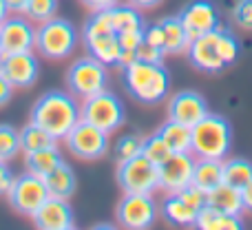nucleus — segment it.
<instances>
[{"label": "nucleus", "instance_id": "a19ab883", "mask_svg": "<svg viewBox=\"0 0 252 230\" xmlns=\"http://www.w3.org/2000/svg\"><path fill=\"white\" fill-rule=\"evenodd\" d=\"M13 91H16V89L11 87V82H9V80L0 73V109H2V106H7L9 102H11Z\"/></svg>", "mask_w": 252, "mask_h": 230}, {"label": "nucleus", "instance_id": "412c9836", "mask_svg": "<svg viewBox=\"0 0 252 230\" xmlns=\"http://www.w3.org/2000/svg\"><path fill=\"white\" fill-rule=\"evenodd\" d=\"M195 228H201V230H237V228H244V222H241V215L223 213V210L215 208V206L204 204L199 210H197Z\"/></svg>", "mask_w": 252, "mask_h": 230}, {"label": "nucleus", "instance_id": "aec40b11", "mask_svg": "<svg viewBox=\"0 0 252 230\" xmlns=\"http://www.w3.org/2000/svg\"><path fill=\"white\" fill-rule=\"evenodd\" d=\"M44 184H47L49 197H60V199H71L78 191V177L69 162H62L56 170H51L44 177Z\"/></svg>", "mask_w": 252, "mask_h": 230}, {"label": "nucleus", "instance_id": "473e14b6", "mask_svg": "<svg viewBox=\"0 0 252 230\" xmlns=\"http://www.w3.org/2000/svg\"><path fill=\"white\" fill-rule=\"evenodd\" d=\"M56 13H58V0H29V4L25 9V16L31 22H38V25L44 20H51Z\"/></svg>", "mask_w": 252, "mask_h": 230}, {"label": "nucleus", "instance_id": "a211bd4d", "mask_svg": "<svg viewBox=\"0 0 252 230\" xmlns=\"http://www.w3.org/2000/svg\"><path fill=\"white\" fill-rule=\"evenodd\" d=\"M31 219L40 230H71L75 226V215L69 199L60 197H49Z\"/></svg>", "mask_w": 252, "mask_h": 230}, {"label": "nucleus", "instance_id": "2eb2a0df", "mask_svg": "<svg viewBox=\"0 0 252 230\" xmlns=\"http://www.w3.org/2000/svg\"><path fill=\"white\" fill-rule=\"evenodd\" d=\"M186 58L201 73H219L226 69V62L219 53V29L190 40L186 49Z\"/></svg>", "mask_w": 252, "mask_h": 230}, {"label": "nucleus", "instance_id": "72a5a7b5", "mask_svg": "<svg viewBox=\"0 0 252 230\" xmlns=\"http://www.w3.org/2000/svg\"><path fill=\"white\" fill-rule=\"evenodd\" d=\"M219 53H221L226 66L235 65L237 58H239V42H237V38L230 31L221 29V27H219Z\"/></svg>", "mask_w": 252, "mask_h": 230}, {"label": "nucleus", "instance_id": "37998d69", "mask_svg": "<svg viewBox=\"0 0 252 230\" xmlns=\"http://www.w3.org/2000/svg\"><path fill=\"white\" fill-rule=\"evenodd\" d=\"M128 4H133V7H137L139 11H146V9H155L159 7L164 0H126Z\"/></svg>", "mask_w": 252, "mask_h": 230}, {"label": "nucleus", "instance_id": "7ed1b4c3", "mask_svg": "<svg viewBox=\"0 0 252 230\" xmlns=\"http://www.w3.org/2000/svg\"><path fill=\"white\" fill-rule=\"evenodd\" d=\"M232 148V126L219 113H208L192 126L190 153L197 160H226Z\"/></svg>", "mask_w": 252, "mask_h": 230}, {"label": "nucleus", "instance_id": "c756f323", "mask_svg": "<svg viewBox=\"0 0 252 230\" xmlns=\"http://www.w3.org/2000/svg\"><path fill=\"white\" fill-rule=\"evenodd\" d=\"M20 153V129H16L11 124H0V160L13 162Z\"/></svg>", "mask_w": 252, "mask_h": 230}, {"label": "nucleus", "instance_id": "1a4fd4ad", "mask_svg": "<svg viewBox=\"0 0 252 230\" xmlns=\"http://www.w3.org/2000/svg\"><path fill=\"white\" fill-rule=\"evenodd\" d=\"M115 179L122 193H144L153 195L159 191V166L153 164L148 157L137 155L118 164Z\"/></svg>", "mask_w": 252, "mask_h": 230}, {"label": "nucleus", "instance_id": "a878e982", "mask_svg": "<svg viewBox=\"0 0 252 230\" xmlns=\"http://www.w3.org/2000/svg\"><path fill=\"white\" fill-rule=\"evenodd\" d=\"M206 204L215 206V208L223 210L230 215H241L244 213V199H241V188L230 186V184L221 182L215 191L206 195Z\"/></svg>", "mask_w": 252, "mask_h": 230}, {"label": "nucleus", "instance_id": "e433bc0d", "mask_svg": "<svg viewBox=\"0 0 252 230\" xmlns=\"http://www.w3.org/2000/svg\"><path fill=\"white\" fill-rule=\"evenodd\" d=\"M177 195L182 197V199L186 201V204H190L192 208H197V210H199L201 206L206 204V193H204V191H199V188H197L195 184H188V186L184 188V191H179Z\"/></svg>", "mask_w": 252, "mask_h": 230}, {"label": "nucleus", "instance_id": "49530a36", "mask_svg": "<svg viewBox=\"0 0 252 230\" xmlns=\"http://www.w3.org/2000/svg\"><path fill=\"white\" fill-rule=\"evenodd\" d=\"M9 16V9H7V2L4 0H0V22L4 20V18Z\"/></svg>", "mask_w": 252, "mask_h": 230}, {"label": "nucleus", "instance_id": "393cba45", "mask_svg": "<svg viewBox=\"0 0 252 230\" xmlns=\"http://www.w3.org/2000/svg\"><path fill=\"white\" fill-rule=\"evenodd\" d=\"M109 16L111 22H113V29L118 35L122 33H130V31H144L146 29V22H144V16L137 7L128 2H120L115 7L109 9Z\"/></svg>", "mask_w": 252, "mask_h": 230}, {"label": "nucleus", "instance_id": "2f4dec72", "mask_svg": "<svg viewBox=\"0 0 252 230\" xmlns=\"http://www.w3.org/2000/svg\"><path fill=\"white\" fill-rule=\"evenodd\" d=\"M142 155L148 157V160L153 162V164H164L166 160H168L170 155H173V148L168 146V144L164 142V137H161L159 133H153L148 135V137H144V146H142Z\"/></svg>", "mask_w": 252, "mask_h": 230}, {"label": "nucleus", "instance_id": "9d476101", "mask_svg": "<svg viewBox=\"0 0 252 230\" xmlns=\"http://www.w3.org/2000/svg\"><path fill=\"white\" fill-rule=\"evenodd\" d=\"M4 197H7L9 206L18 215L31 219L35 215V210L49 199V191H47V184H44V177H38V175L27 170V173L13 177Z\"/></svg>", "mask_w": 252, "mask_h": 230}, {"label": "nucleus", "instance_id": "f257e3e1", "mask_svg": "<svg viewBox=\"0 0 252 230\" xmlns=\"http://www.w3.org/2000/svg\"><path fill=\"white\" fill-rule=\"evenodd\" d=\"M29 120L42 126L58 142H62L69 135V131L80 122V100L69 91H60V89L47 91L33 102Z\"/></svg>", "mask_w": 252, "mask_h": 230}, {"label": "nucleus", "instance_id": "cd10ccee", "mask_svg": "<svg viewBox=\"0 0 252 230\" xmlns=\"http://www.w3.org/2000/svg\"><path fill=\"white\" fill-rule=\"evenodd\" d=\"M58 139L51 137L42 126H38L35 122L29 120V124H25L20 129V146L22 153H33L40 151V148H49V146H56Z\"/></svg>", "mask_w": 252, "mask_h": 230}, {"label": "nucleus", "instance_id": "0eeeda50", "mask_svg": "<svg viewBox=\"0 0 252 230\" xmlns=\"http://www.w3.org/2000/svg\"><path fill=\"white\" fill-rule=\"evenodd\" d=\"M109 137L111 135L104 133L102 129L80 120L78 124L69 131V135H66L62 142H64L66 151H69L75 160L97 162V160H104V157L109 155V148H111Z\"/></svg>", "mask_w": 252, "mask_h": 230}, {"label": "nucleus", "instance_id": "ddd939ff", "mask_svg": "<svg viewBox=\"0 0 252 230\" xmlns=\"http://www.w3.org/2000/svg\"><path fill=\"white\" fill-rule=\"evenodd\" d=\"M2 53L35 51V27L25 13H11L0 22Z\"/></svg>", "mask_w": 252, "mask_h": 230}, {"label": "nucleus", "instance_id": "de8ad7c7", "mask_svg": "<svg viewBox=\"0 0 252 230\" xmlns=\"http://www.w3.org/2000/svg\"><path fill=\"white\" fill-rule=\"evenodd\" d=\"M95 228H113V224H95Z\"/></svg>", "mask_w": 252, "mask_h": 230}, {"label": "nucleus", "instance_id": "c03bdc74", "mask_svg": "<svg viewBox=\"0 0 252 230\" xmlns=\"http://www.w3.org/2000/svg\"><path fill=\"white\" fill-rule=\"evenodd\" d=\"M241 199H244V210L252 213V179L246 186H241Z\"/></svg>", "mask_w": 252, "mask_h": 230}, {"label": "nucleus", "instance_id": "58836bf2", "mask_svg": "<svg viewBox=\"0 0 252 230\" xmlns=\"http://www.w3.org/2000/svg\"><path fill=\"white\" fill-rule=\"evenodd\" d=\"M13 170H11V166H9V162H2L0 160V197H4L7 195V191H9V186H11V182H13Z\"/></svg>", "mask_w": 252, "mask_h": 230}, {"label": "nucleus", "instance_id": "4468645a", "mask_svg": "<svg viewBox=\"0 0 252 230\" xmlns=\"http://www.w3.org/2000/svg\"><path fill=\"white\" fill-rule=\"evenodd\" d=\"M210 113L208 109V102L201 93L197 91H177L168 98L166 102V117L173 122H179V124H186V126H195L197 122H201L206 115Z\"/></svg>", "mask_w": 252, "mask_h": 230}, {"label": "nucleus", "instance_id": "6ab92c4d", "mask_svg": "<svg viewBox=\"0 0 252 230\" xmlns=\"http://www.w3.org/2000/svg\"><path fill=\"white\" fill-rule=\"evenodd\" d=\"M159 215L170 224V226L190 228V226H195L197 208H192L190 204H186L177 193H168L159 206Z\"/></svg>", "mask_w": 252, "mask_h": 230}, {"label": "nucleus", "instance_id": "c85d7f7f", "mask_svg": "<svg viewBox=\"0 0 252 230\" xmlns=\"http://www.w3.org/2000/svg\"><path fill=\"white\" fill-rule=\"evenodd\" d=\"M252 179V162L244 157H226L223 160V182L230 186H246Z\"/></svg>", "mask_w": 252, "mask_h": 230}, {"label": "nucleus", "instance_id": "bb28decb", "mask_svg": "<svg viewBox=\"0 0 252 230\" xmlns=\"http://www.w3.org/2000/svg\"><path fill=\"white\" fill-rule=\"evenodd\" d=\"M157 133L164 137V142L173 148V153H188L192 142V129L186 124H179L166 117V122L157 129Z\"/></svg>", "mask_w": 252, "mask_h": 230}, {"label": "nucleus", "instance_id": "20e7f679", "mask_svg": "<svg viewBox=\"0 0 252 230\" xmlns=\"http://www.w3.org/2000/svg\"><path fill=\"white\" fill-rule=\"evenodd\" d=\"M82 44L87 49V53H91L93 58H97L100 62H104L106 66H118L120 53H122V44L113 29L109 9L104 11H93L91 18L84 22L82 27Z\"/></svg>", "mask_w": 252, "mask_h": 230}, {"label": "nucleus", "instance_id": "f3484780", "mask_svg": "<svg viewBox=\"0 0 252 230\" xmlns=\"http://www.w3.org/2000/svg\"><path fill=\"white\" fill-rule=\"evenodd\" d=\"M177 16L182 20L186 33L190 35V40L219 29V13L208 0H192V2L184 4Z\"/></svg>", "mask_w": 252, "mask_h": 230}, {"label": "nucleus", "instance_id": "79ce46f5", "mask_svg": "<svg viewBox=\"0 0 252 230\" xmlns=\"http://www.w3.org/2000/svg\"><path fill=\"white\" fill-rule=\"evenodd\" d=\"M135 60H137V53L130 51V49H122V53H120V60H118V69H126V66L133 65Z\"/></svg>", "mask_w": 252, "mask_h": 230}, {"label": "nucleus", "instance_id": "f03ea898", "mask_svg": "<svg viewBox=\"0 0 252 230\" xmlns=\"http://www.w3.org/2000/svg\"><path fill=\"white\" fill-rule=\"evenodd\" d=\"M122 80L128 96L146 106L164 102L170 91V73L164 66V62L153 65V62L135 60L133 65L122 69Z\"/></svg>", "mask_w": 252, "mask_h": 230}, {"label": "nucleus", "instance_id": "4be33fe9", "mask_svg": "<svg viewBox=\"0 0 252 230\" xmlns=\"http://www.w3.org/2000/svg\"><path fill=\"white\" fill-rule=\"evenodd\" d=\"M161 29H164V51L166 56H182L186 53L188 44H190V35L186 33L179 16H168L159 20Z\"/></svg>", "mask_w": 252, "mask_h": 230}, {"label": "nucleus", "instance_id": "a18cd8bd", "mask_svg": "<svg viewBox=\"0 0 252 230\" xmlns=\"http://www.w3.org/2000/svg\"><path fill=\"white\" fill-rule=\"evenodd\" d=\"M7 2V9L9 13H25L27 4H29V0H4Z\"/></svg>", "mask_w": 252, "mask_h": 230}, {"label": "nucleus", "instance_id": "423d86ee", "mask_svg": "<svg viewBox=\"0 0 252 230\" xmlns=\"http://www.w3.org/2000/svg\"><path fill=\"white\" fill-rule=\"evenodd\" d=\"M64 82L71 96H75L80 102L89 100L109 87V66L93 58L91 53H87V56L75 58L69 65Z\"/></svg>", "mask_w": 252, "mask_h": 230}, {"label": "nucleus", "instance_id": "dca6fc26", "mask_svg": "<svg viewBox=\"0 0 252 230\" xmlns=\"http://www.w3.org/2000/svg\"><path fill=\"white\" fill-rule=\"evenodd\" d=\"M195 160L190 151L188 153H173L164 164H159V191L179 193L192 184V170H195Z\"/></svg>", "mask_w": 252, "mask_h": 230}, {"label": "nucleus", "instance_id": "c9c22d12", "mask_svg": "<svg viewBox=\"0 0 252 230\" xmlns=\"http://www.w3.org/2000/svg\"><path fill=\"white\" fill-rule=\"evenodd\" d=\"M135 53H137V60L142 62H153V65H161L166 58V53L161 51V49L153 47V44H148L146 40H144L142 44H139L137 49H135Z\"/></svg>", "mask_w": 252, "mask_h": 230}, {"label": "nucleus", "instance_id": "6e6552de", "mask_svg": "<svg viewBox=\"0 0 252 230\" xmlns=\"http://www.w3.org/2000/svg\"><path fill=\"white\" fill-rule=\"evenodd\" d=\"M80 120L89 122V124L102 129L104 133H115L120 126L124 124L126 113L124 104L113 91H102L97 96L89 98V100L80 102Z\"/></svg>", "mask_w": 252, "mask_h": 230}, {"label": "nucleus", "instance_id": "5701e85b", "mask_svg": "<svg viewBox=\"0 0 252 230\" xmlns=\"http://www.w3.org/2000/svg\"><path fill=\"white\" fill-rule=\"evenodd\" d=\"M62 162H64V157H62L58 144L49 148H40V151H33V153H25V168L29 173L38 175V177H47Z\"/></svg>", "mask_w": 252, "mask_h": 230}, {"label": "nucleus", "instance_id": "4c0bfd02", "mask_svg": "<svg viewBox=\"0 0 252 230\" xmlns=\"http://www.w3.org/2000/svg\"><path fill=\"white\" fill-rule=\"evenodd\" d=\"M144 40H146L148 44H153V47H157V49H161V51H164V29H161L159 22L146 25V29H144Z\"/></svg>", "mask_w": 252, "mask_h": 230}, {"label": "nucleus", "instance_id": "9b49d317", "mask_svg": "<svg viewBox=\"0 0 252 230\" xmlns=\"http://www.w3.org/2000/svg\"><path fill=\"white\" fill-rule=\"evenodd\" d=\"M159 206L153 199V195L144 193H124V197L115 206V219L118 226L126 230H146L153 228Z\"/></svg>", "mask_w": 252, "mask_h": 230}, {"label": "nucleus", "instance_id": "39448f33", "mask_svg": "<svg viewBox=\"0 0 252 230\" xmlns=\"http://www.w3.org/2000/svg\"><path fill=\"white\" fill-rule=\"evenodd\" d=\"M80 33L66 18L53 16L35 27V53L47 60H66L78 47Z\"/></svg>", "mask_w": 252, "mask_h": 230}, {"label": "nucleus", "instance_id": "ea45409f", "mask_svg": "<svg viewBox=\"0 0 252 230\" xmlns=\"http://www.w3.org/2000/svg\"><path fill=\"white\" fill-rule=\"evenodd\" d=\"M84 9L89 11H104V9H111L115 4H120V0H78Z\"/></svg>", "mask_w": 252, "mask_h": 230}, {"label": "nucleus", "instance_id": "f704fd0d", "mask_svg": "<svg viewBox=\"0 0 252 230\" xmlns=\"http://www.w3.org/2000/svg\"><path fill=\"white\" fill-rule=\"evenodd\" d=\"M232 20L239 29L252 31V0H237L232 9Z\"/></svg>", "mask_w": 252, "mask_h": 230}, {"label": "nucleus", "instance_id": "b1692460", "mask_svg": "<svg viewBox=\"0 0 252 230\" xmlns=\"http://www.w3.org/2000/svg\"><path fill=\"white\" fill-rule=\"evenodd\" d=\"M223 182V160H195L192 184L208 195Z\"/></svg>", "mask_w": 252, "mask_h": 230}, {"label": "nucleus", "instance_id": "7c9ffc66", "mask_svg": "<svg viewBox=\"0 0 252 230\" xmlns=\"http://www.w3.org/2000/svg\"><path fill=\"white\" fill-rule=\"evenodd\" d=\"M142 146H144V137L137 133H126L122 137H118V142L113 144V155L115 162H126L133 157L142 155Z\"/></svg>", "mask_w": 252, "mask_h": 230}, {"label": "nucleus", "instance_id": "09e8293b", "mask_svg": "<svg viewBox=\"0 0 252 230\" xmlns=\"http://www.w3.org/2000/svg\"><path fill=\"white\" fill-rule=\"evenodd\" d=\"M0 56H2V44H0Z\"/></svg>", "mask_w": 252, "mask_h": 230}, {"label": "nucleus", "instance_id": "f8f14e48", "mask_svg": "<svg viewBox=\"0 0 252 230\" xmlns=\"http://www.w3.org/2000/svg\"><path fill=\"white\" fill-rule=\"evenodd\" d=\"M0 73L11 82L13 89H31L40 78V62L33 51L2 53L0 56Z\"/></svg>", "mask_w": 252, "mask_h": 230}]
</instances>
